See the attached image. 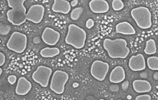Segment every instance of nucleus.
I'll return each instance as SVG.
<instances>
[{"label":"nucleus","mask_w":158,"mask_h":100,"mask_svg":"<svg viewBox=\"0 0 158 100\" xmlns=\"http://www.w3.org/2000/svg\"><path fill=\"white\" fill-rule=\"evenodd\" d=\"M103 47L109 56L113 59H125L130 53V49L125 39H105Z\"/></svg>","instance_id":"obj_1"},{"label":"nucleus","mask_w":158,"mask_h":100,"mask_svg":"<svg viewBox=\"0 0 158 100\" xmlns=\"http://www.w3.org/2000/svg\"><path fill=\"white\" fill-rule=\"evenodd\" d=\"M11 10L7 12V19L14 26H20L27 20V12L24 6L25 0H8Z\"/></svg>","instance_id":"obj_2"},{"label":"nucleus","mask_w":158,"mask_h":100,"mask_svg":"<svg viewBox=\"0 0 158 100\" xmlns=\"http://www.w3.org/2000/svg\"><path fill=\"white\" fill-rule=\"evenodd\" d=\"M86 33L85 30L75 24H70L65 41L69 45L77 49H81L85 46Z\"/></svg>","instance_id":"obj_3"},{"label":"nucleus","mask_w":158,"mask_h":100,"mask_svg":"<svg viewBox=\"0 0 158 100\" xmlns=\"http://www.w3.org/2000/svg\"><path fill=\"white\" fill-rule=\"evenodd\" d=\"M131 14L139 28L148 29L151 27V13L147 7L142 6L134 8L131 10Z\"/></svg>","instance_id":"obj_4"},{"label":"nucleus","mask_w":158,"mask_h":100,"mask_svg":"<svg viewBox=\"0 0 158 100\" xmlns=\"http://www.w3.org/2000/svg\"><path fill=\"white\" fill-rule=\"evenodd\" d=\"M69 80V75L64 71L57 70L54 72L50 82L51 91L58 95L64 92L65 86Z\"/></svg>","instance_id":"obj_5"},{"label":"nucleus","mask_w":158,"mask_h":100,"mask_svg":"<svg viewBox=\"0 0 158 100\" xmlns=\"http://www.w3.org/2000/svg\"><path fill=\"white\" fill-rule=\"evenodd\" d=\"M27 45V36L19 32L13 33L7 43V47L9 49L18 54L24 52Z\"/></svg>","instance_id":"obj_6"},{"label":"nucleus","mask_w":158,"mask_h":100,"mask_svg":"<svg viewBox=\"0 0 158 100\" xmlns=\"http://www.w3.org/2000/svg\"><path fill=\"white\" fill-rule=\"evenodd\" d=\"M52 73L51 68L45 66H39L33 73L32 78L36 83L39 84L42 87L46 88L49 84Z\"/></svg>","instance_id":"obj_7"},{"label":"nucleus","mask_w":158,"mask_h":100,"mask_svg":"<svg viewBox=\"0 0 158 100\" xmlns=\"http://www.w3.org/2000/svg\"><path fill=\"white\" fill-rule=\"evenodd\" d=\"M110 66L108 63L101 60L93 62L90 68L91 76L99 81H103L109 72Z\"/></svg>","instance_id":"obj_8"},{"label":"nucleus","mask_w":158,"mask_h":100,"mask_svg":"<svg viewBox=\"0 0 158 100\" xmlns=\"http://www.w3.org/2000/svg\"><path fill=\"white\" fill-rule=\"evenodd\" d=\"M45 8L40 4H35L30 7L27 12V20L34 24H39L43 20Z\"/></svg>","instance_id":"obj_9"},{"label":"nucleus","mask_w":158,"mask_h":100,"mask_svg":"<svg viewBox=\"0 0 158 100\" xmlns=\"http://www.w3.org/2000/svg\"><path fill=\"white\" fill-rule=\"evenodd\" d=\"M60 38L59 32L50 27H46L42 34L41 39L47 45H56Z\"/></svg>","instance_id":"obj_10"},{"label":"nucleus","mask_w":158,"mask_h":100,"mask_svg":"<svg viewBox=\"0 0 158 100\" xmlns=\"http://www.w3.org/2000/svg\"><path fill=\"white\" fill-rule=\"evenodd\" d=\"M129 66L132 71H141L146 69V62L145 57L142 54H138L130 58Z\"/></svg>","instance_id":"obj_11"},{"label":"nucleus","mask_w":158,"mask_h":100,"mask_svg":"<svg viewBox=\"0 0 158 100\" xmlns=\"http://www.w3.org/2000/svg\"><path fill=\"white\" fill-rule=\"evenodd\" d=\"M32 86L31 82L24 77H21L18 80L15 92L19 96H25L31 91Z\"/></svg>","instance_id":"obj_12"},{"label":"nucleus","mask_w":158,"mask_h":100,"mask_svg":"<svg viewBox=\"0 0 158 100\" xmlns=\"http://www.w3.org/2000/svg\"><path fill=\"white\" fill-rule=\"evenodd\" d=\"M90 9L94 13H105L110 9L109 3L105 0H92L89 3Z\"/></svg>","instance_id":"obj_13"},{"label":"nucleus","mask_w":158,"mask_h":100,"mask_svg":"<svg viewBox=\"0 0 158 100\" xmlns=\"http://www.w3.org/2000/svg\"><path fill=\"white\" fill-rule=\"evenodd\" d=\"M70 3L65 0H54L52 10L57 13L67 14L71 10Z\"/></svg>","instance_id":"obj_14"},{"label":"nucleus","mask_w":158,"mask_h":100,"mask_svg":"<svg viewBox=\"0 0 158 100\" xmlns=\"http://www.w3.org/2000/svg\"><path fill=\"white\" fill-rule=\"evenodd\" d=\"M126 79V72L123 67L118 66L111 71L110 75V81L114 84H118Z\"/></svg>","instance_id":"obj_15"},{"label":"nucleus","mask_w":158,"mask_h":100,"mask_svg":"<svg viewBox=\"0 0 158 100\" xmlns=\"http://www.w3.org/2000/svg\"><path fill=\"white\" fill-rule=\"evenodd\" d=\"M133 89L138 93H146L152 90V85L149 81L138 79L133 82Z\"/></svg>","instance_id":"obj_16"},{"label":"nucleus","mask_w":158,"mask_h":100,"mask_svg":"<svg viewBox=\"0 0 158 100\" xmlns=\"http://www.w3.org/2000/svg\"><path fill=\"white\" fill-rule=\"evenodd\" d=\"M115 32L117 33L125 35H135V29L127 22L118 23L115 26Z\"/></svg>","instance_id":"obj_17"},{"label":"nucleus","mask_w":158,"mask_h":100,"mask_svg":"<svg viewBox=\"0 0 158 100\" xmlns=\"http://www.w3.org/2000/svg\"><path fill=\"white\" fill-rule=\"evenodd\" d=\"M60 50L56 47H46L41 50L40 54L45 58H53L60 54Z\"/></svg>","instance_id":"obj_18"},{"label":"nucleus","mask_w":158,"mask_h":100,"mask_svg":"<svg viewBox=\"0 0 158 100\" xmlns=\"http://www.w3.org/2000/svg\"><path fill=\"white\" fill-rule=\"evenodd\" d=\"M144 52L147 55H153L157 52V46L155 40L149 39L146 42Z\"/></svg>","instance_id":"obj_19"},{"label":"nucleus","mask_w":158,"mask_h":100,"mask_svg":"<svg viewBox=\"0 0 158 100\" xmlns=\"http://www.w3.org/2000/svg\"><path fill=\"white\" fill-rule=\"evenodd\" d=\"M148 67L152 70L158 71V57L156 56H151L147 60Z\"/></svg>","instance_id":"obj_20"},{"label":"nucleus","mask_w":158,"mask_h":100,"mask_svg":"<svg viewBox=\"0 0 158 100\" xmlns=\"http://www.w3.org/2000/svg\"><path fill=\"white\" fill-rule=\"evenodd\" d=\"M83 8L81 7H77L74 8L70 13V18L74 21H77L81 18L82 14H83Z\"/></svg>","instance_id":"obj_21"},{"label":"nucleus","mask_w":158,"mask_h":100,"mask_svg":"<svg viewBox=\"0 0 158 100\" xmlns=\"http://www.w3.org/2000/svg\"><path fill=\"white\" fill-rule=\"evenodd\" d=\"M11 27L9 25L4 24V23H1L0 26V34L2 36H6L8 35L11 31Z\"/></svg>","instance_id":"obj_22"},{"label":"nucleus","mask_w":158,"mask_h":100,"mask_svg":"<svg viewBox=\"0 0 158 100\" xmlns=\"http://www.w3.org/2000/svg\"><path fill=\"white\" fill-rule=\"evenodd\" d=\"M112 8L114 11H120L124 8V4L122 0H114L112 2Z\"/></svg>","instance_id":"obj_23"},{"label":"nucleus","mask_w":158,"mask_h":100,"mask_svg":"<svg viewBox=\"0 0 158 100\" xmlns=\"http://www.w3.org/2000/svg\"><path fill=\"white\" fill-rule=\"evenodd\" d=\"M135 100H152V97L148 94H143L137 96Z\"/></svg>","instance_id":"obj_24"},{"label":"nucleus","mask_w":158,"mask_h":100,"mask_svg":"<svg viewBox=\"0 0 158 100\" xmlns=\"http://www.w3.org/2000/svg\"><path fill=\"white\" fill-rule=\"evenodd\" d=\"M7 80H8V82L10 85H13L16 82L17 78L16 76L14 75H11L8 76V77L7 78Z\"/></svg>","instance_id":"obj_25"},{"label":"nucleus","mask_w":158,"mask_h":100,"mask_svg":"<svg viewBox=\"0 0 158 100\" xmlns=\"http://www.w3.org/2000/svg\"><path fill=\"white\" fill-rule=\"evenodd\" d=\"M86 27L89 29H90L91 28L94 27V20L92 19H89L87 20V21L86 22Z\"/></svg>","instance_id":"obj_26"},{"label":"nucleus","mask_w":158,"mask_h":100,"mask_svg":"<svg viewBox=\"0 0 158 100\" xmlns=\"http://www.w3.org/2000/svg\"><path fill=\"white\" fill-rule=\"evenodd\" d=\"M109 89L111 92H118L119 91V86L117 84H113L110 86Z\"/></svg>","instance_id":"obj_27"},{"label":"nucleus","mask_w":158,"mask_h":100,"mask_svg":"<svg viewBox=\"0 0 158 100\" xmlns=\"http://www.w3.org/2000/svg\"><path fill=\"white\" fill-rule=\"evenodd\" d=\"M6 56L2 52H0V66H2L5 63Z\"/></svg>","instance_id":"obj_28"},{"label":"nucleus","mask_w":158,"mask_h":100,"mask_svg":"<svg viewBox=\"0 0 158 100\" xmlns=\"http://www.w3.org/2000/svg\"><path fill=\"white\" fill-rule=\"evenodd\" d=\"M129 86V82L127 81L123 82V84H122V89L123 90V91H126L128 89Z\"/></svg>","instance_id":"obj_29"},{"label":"nucleus","mask_w":158,"mask_h":100,"mask_svg":"<svg viewBox=\"0 0 158 100\" xmlns=\"http://www.w3.org/2000/svg\"><path fill=\"white\" fill-rule=\"evenodd\" d=\"M78 3V0H73L72 1L70 2L71 7H75L77 5Z\"/></svg>","instance_id":"obj_30"},{"label":"nucleus","mask_w":158,"mask_h":100,"mask_svg":"<svg viewBox=\"0 0 158 100\" xmlns=\"http://www.w3.org/2000/svg\"><path fill=\"white\" fill-rule=\"evenodd\" d=\"M41 41V39L39 38V37H36L34 38L33 39V43H35V44H39Z\"/></svg>","instance_id":"obj_31"},{"label":"nucleus","mask_w":158,"mask_h":100,"mask_svg":"<svg viewBox=\"0 0 158 100\" xmlns=\"http://www.w3.org/2000/svg\"><path fill=\"white\" fill-rule=\"evenodd\" d=\"M140 77H141L143 79H145L146 78L148 77V73H147L146 72H143V73H141L140 74Z\"/></svg>","instance_id":"obj_32"},{"label":"nucleus","mask_w":158,"mask_h":100,"mask_svg":"<svg viewBox=\"0 0 158 100\" xmlns=\"http://www.w3.org/2000/svg\"><path fill=\"white\" fill-rule=\"evenodd\" d=\"M85 100H95V99L93 96H88Z\"/></svg>","instance_id":"obj_33"},{"label":"nucleus","mask_w":158,"mask_h":100,"mask_svg":"<svg viewBox=\"0 0 158 100\" xmlns=\"http://www.w3.org/2000/svg\"><path fill=\"white\" fill-rule=\"evenodd\" d=\"M153 78H154V79L155 80H156V81H158V72H156L154 74V75H153Z\"/></svg>","instance_id":"obj_34"},{"label":"nucleus","mask_w":158,"mask_h":100,"mask_svg":"<svg viewBox=\"0 0 158 100\" xmlns=\"http://www.w3.org/2000/svg\"><path fill=\"white\" fill-rule=\"evenodd\" d=\"M78 83H74L73 84V86L74 88H77L78 86Z\"/></svg>","instance_id":"obj_35"},{"label":"nucleus","mask_w":158,"mask_h":100,"mask_svg":"<svg viewBox=\"0 0 158 100\" xmlns=\"http://www.w3.org/2000/svg\"><path fill=\"white\" fill-rule=\"evenodd\" d=\"M3 73V70L1 68H0V75H2V74Z\"/></svg>","instance_id":"obj_36"},{"label":"nucleus","mask_w":158,"mask_h":100,"mask_svg":"<svg viewBox=\"0 0 158 100\" xmlns=\"http://www.w3.org/2000/svg\"><path fill=\"white\" fill-rule=\"evenodd\" d=\"M99 100H105V99H99Z\"/></svg>","instance_id":"obj_37"},{"label":"nucleus","mask_w":158,"mask_h":100,"mask_svg":"<svg viewBox=\"0 0 158 100\" xmlns=\"http://www.w3.org/2000/svg\"><path fill=\"white\" fill-rule=\"evenodd\" d=\"M118 100H122V99H118Z\"/></svg>","instance_id":"obj_38"}]
</instances>
